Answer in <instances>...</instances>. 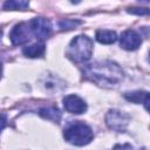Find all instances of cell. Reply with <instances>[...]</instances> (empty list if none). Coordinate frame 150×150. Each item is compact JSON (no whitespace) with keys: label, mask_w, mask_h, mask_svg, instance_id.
Instances as JSON below:
<instances>
[{"label":"cell","mask_w":150,"mask_h":150,"mask_svg":"<svg viewBox=\"0 0 150 150\" xmlns=\"http://www.w3.org/2000/svg\"><path fill=\"white\" fill-rule=\"evenodd\" d=\"M82 73L89 81L102 87H114L124 79L122 68L116 62L109 60L95 61L86 64L82 68Z\"/></svg>","instance_id":"cell-1"},{"label":"cell","mask_w":150,"mask_h":150,"mask_svg":"<svg viewBox=\"0 0 150 150\" xmlns=\"http://www.w3.org/2000/svg\"><path fill=\"white\" fill-rule=\"evenodd\" d=\"M64 139L76 146H82L90 143L94 138L91 128L80 121H71L63 130Z\"/></svg>","instance_id":"cell-2"},{"label":"cell","mask_w":150,"mask_h":150,"mask_svg":"<svg viewBox=\"0 0 150 150\" xmlns=\"http://www.w3.org/2000/svg\"><path fill=\"white\" fill-rule=\"evenodd\" d=\"M93 41L87 35L75 36L68 45L66 55L73 62H84L88 61L93 54Z\"/></svg>","instance_id":"cell-3"},{"label":"cell","mask_w":150,"mask_h":150,"mask_svg":"<svg viewBox=\"0 0 150 150\" xmlns=\"http://www.w3.org/2000/svg\"><path fill=\"white\" fill-rule=\"evenodd\" d=\"M130 116L117 109H110L105 115V123L108 128L117 132H124L128 128Z\"/></svg>","instance_id":"cell-4"},{"label":"cell","mask_w":150,"mask_h":150,"mask_svg":"<svg viewBox=\"0 0 150 150\" xmlns=\"http://www.w3.org/2000/svg\"><path fill=\"white\" fill-rule=\"evenodd\" d=\"M32 36H33V33H32L29 22H20V23H16L12 28V30L9 33V39H11L12 43L15 45V46L26 45L27 42L30 41Z\"/></svg>","instance_id":"cell-5"},{"label":"cell","mask_w":150,"mask_h":150,"mask_svg":"<svg viewBox=\"0 0 150 150\" xmlns=\"http://www.w3.org/2000/svg\"><path fill=\"white\" fill-rule=\"evenodd\" d=\"M29 26L32 29L33 35L39 40L43 41L52 34V23L46 18H34L29 21Z\"/></svg>","instance_id":"cell-6"},{"label":"cell","mask_w":150,"mask_h":150,"mask_svg":"<svg viewBox=\"0 0 150 150\" xmlns=\"http://www.w3.org/2000/svg\"><path fill=\"white\" fill-rule=\"evenodd\" d=\"M62 102H63L64 109L70 114L80 115L87 110V103L84 102V100H82L77 95H74V94L67 95L63 97Z\"/></svg>","instance_id":"cell-7"},{"label":"cell","mask_w":150,"mask_h":150,"mask_svg":"<svg viewBox=\"0 0 150 150\" xmlns=\"http://www.w3.org/2000/svg\"><path fill=\"white\" fill-rule=\"evenodd\" d=\"M120 43L121 47L125 50H136L142 43V38L136 30L128 29L121 34Z\"/></svg>","instance_id":"cell-8"},{"label":"cell","mask_w":150,"mask_h":150,"mask_svg":"<svg viewBox=\"0 0 150 150\" xmlns=\"http://www.w3.org/2000/svg\"><path fill=\"white\" fill-rule=\"evenodd\" d=\"M45 43L42 41L40 42H35L33 45H29V46H26L23 49H22V53L25 56L27 57H30V59H35V57H41L43 54H45Z\"/></svg>","instance_id":"cell-9"},{"label":"cell","mask_w":150,"mask_h":150,"mask_svg":"<svg viewBox=\"0 0 150 150\" xmlns=\"http://www.w3.org/2000/svg\"><path fill=\"white\" fill-rule=\"evenodd\" d=\"M39 115L46 120L59 123L61 120V112L56 107H45L39 110Z\"/></svg>","instance_id":"cell-10"},{"label":"cell","mask_w":150,"mask_h":150,"mask_svg":"<svg viewBox=\"0 0 150 150\" xmlns=\"http://www.w3.org/2000/svg\"><path fill=\"white\" fill-rule=\"evenodd\" d=\"M95 38L100 43H103V45H111L117 40L116 33L114 30H108V29L97 30Z\"/></svg>","instance_id":"cell-11"},{"label":"cell","mask_w":150,"mask_h":150,"mask_svg":"<svg viewBox=\"0 0 150 150\" xmlns=\"http://www.w3.org/2000/svg\"><path fill=\"white\" fill-rule=\"evenodd\" d=\"M29 6V0H6L2 5L5 11H26Z\"/></svg>","instance_id":"cell-12"},{"label":"cell","mask_w":150,"mask_h":150,"mask_svg":"<svg viewBox=\"0 0 150 150\" xmlns=\"http://www.w3.org/2000/svg\"><path fill=\"white\" fill-rule=\"evenodd\" d=\"M145 95V91H132V93H125L124 94V97L130 101V102H134V103H141L143 101V97Z\"/></svg>","instance_id":"cell-13"},{"label":"cell","mask_w":150,"mask_h":150,"mask_svg":"<svg viewBox=\"0 0 150 150\" xmlns=\"http://www.w3.org/2000/svg\"><path fill=\"white\" fill-rule=\"evenodd\" d=\"M80 23H81L80 21H75V20L66 19V20L60 21L59 26H60V28H61L62 30H64V29H73V28H75V27H76L77 25H80Z\"/></svg>","instance_id":"cell-14"},{"label":"cell","mask_w":150,"mask_h":150,"mask_svg":"<svg viewBox=\"0 0 150 150\" xmlns=\"http://www.w3.org/2000/svg\"><path fill=\"white\" fill-rule=\"evenodd\" d=\"M128 13L136 14V15H150V8H138V7H132L127 9Z\"/></svg>","instance_id":"cell-15"},{"label":"cell","mask_w":150,"mask_h":150,"mask_svg":"<svg viewBox=\"0 0 150 150\" xmlns=\"http://www.w3.org/2000/svg\"><path fill=\"white\" fill-rule=\"evenodd\" d=\"M142 103L144 104L145 109L150 112V93H145V95H144V97H143Z\"/></svg>","instance_id":"cell-16"},{"label":"cell","mask_w":150,"mask_h":150,"mask_svg":"<svg viewBox=\"0 0 150 150\" xmlns=\"http://www.w3.org/2000/svg\"><path fill=\"white\" fill-rule=\"evenodd\" d=\"M5 124H6V115L2 114V127H1L2 130H4V128H5Z\"/></svg>","instance_id":"cell-17"},{"label":"cell","mask_w":150,"mask_h":150,"mask_svg":"<svg viewBox=\"0 0 150 150\" xmlns=\"http://www.w3.org/2000/svg\"><path fill=\"white\" fill-rule=\"evenodd\" d=\"M80 1H81V0H70V2H71V4H79Z\"/></svg>","instance_id":"cell-18"},{"label":"cell","mask_w":150,"mask_h":150,"mask_svg":"<svg viewBox=\"0 0 150 150\" xmlns=\"http://www.w3.org/2000/svg\"><path fill=\"white\" fill-rule=\"evenodd\" d=\"M138 1H141V2H149L150 0H138Z\"/></svg>","instance_id":"cell-19"},{"label":"cell","mask_w":150,"mask_h":150,"mask_svg":"<svg viewBox=\"0 0 150 150\" xmlns=\"http://www.w3.org/2000/svg\"><path fill=\"white\" fill-rule=\"evenodd\" d=\"M149 62H150V52H149Z\"/></svg>","instance_id":"cell-20"}]
</instances>
